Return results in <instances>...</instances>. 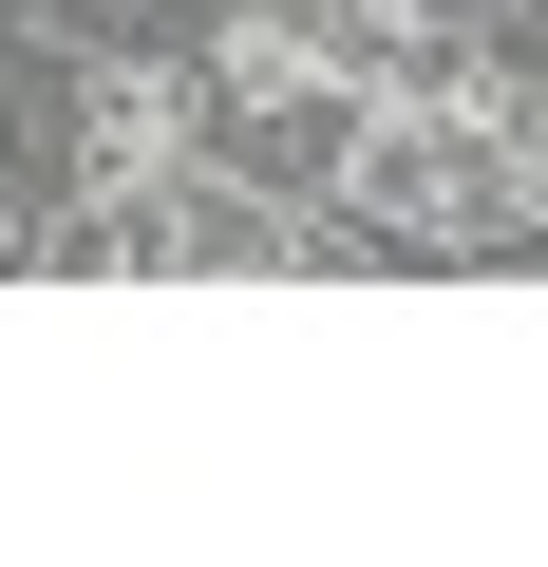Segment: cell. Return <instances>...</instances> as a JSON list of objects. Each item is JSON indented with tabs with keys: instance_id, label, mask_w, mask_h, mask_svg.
<instances>
[{
	"instance_id": "obj_3",
	"label": "cell",
	"mask_w": 548,
	"mask_h": 567,
	"mask_svg": "<svg viewBox=\"0 0 548 567\" xmlns=\"http://www.w3.org/2000/svg\"><path fill=\"white\" fill-rule=\"evenodd\" d=\"M341 76H360L341 0H208V58H189V95H208L227 133H322V114H341Z\"/></svg>"
},
{
	"instance_id": "obj_1",
	"label": "cell",
	"mask_w": 548,
	"mask_h": 567,
	"mask_svg": "<svg viewBox=\"0 0 548 567\" xmlns=\"http://www.w3.org/2000/svg\"><path fill=\"white\" fill-rule=\"evenodd\" d=\"M322 208L341 246H416V265H492L529 227V76L435 39V58H360L322 114Z\"/></svg>"
},
{
	"instance_id": "obj_2",
	"label": "cell",
	"mask_w": 548,
	"mask_h": 567,
	"mask_svg": "<svg viewBox=\"0 0 548 567\" xmlns=\"http://www.w3.org/2000/svg\"><path fill=\"white\" fill-rule=\"evenodd\" d=\"M58 76H76V171H58V208H76V227H114L133 189H170V171L208 152L189 58H152V39H76Z\"/></svg>"
},
{
	"instance_id": "obj_4",
	"label": "cell",
	"mask_w": 548,
	"mask_h": 567,
	"mask_svg": "<svg viewBox=\"0 0 548 567\" xmlns=\"http://www.w3.org/2000/svg\"><path fill=\"white\" fill-rule=\"evenodd\" d=\"M0 265H39V227H20V189H0Z\"/></svg>"
}]
</instances>
